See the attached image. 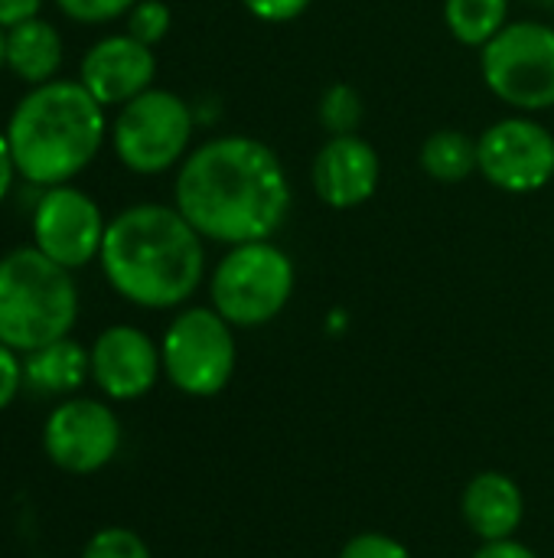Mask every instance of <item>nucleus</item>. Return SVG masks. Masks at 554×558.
<instances>
[{
    "mask_svg": "<svg viewBox=\"0 0 554 558\" xmlns=\"http://www.w3.org/2000/svg\"><path fill=\"white\" fill-rule=\"evenodd\" d=\"M291 196L281 157L248 134H222L186 154L173 186L186 222L222 245L271 239L291 213Z\"/></svg>",
    "mask_w": 554,
    "mask_h": 558,
    "instance_id": "obj_1",
    "label": "nucleus"
},
{
    "mask_svg": "<svg viewBox=\"0 0 554 558\" xmlns=\"http://www.w3.org/2000/svg\"><path fill=\"white\" fill-rule=\"evenodd\" d=\"M202 235L176 206L137 203L121 209L101 242V271L131 304L170 311L186 304L206 275Z\"/></svg>",
    "mask_w": 554,
    "mask_h": 558,
    "instance_id": "obj_2",
    "label": "nucleus"
},
{
    "mask_svg": "<svg viewBox=\"0 0 554 558\" xmlns=\"http://www.w3.org/2000/svg\"><path fill=\"white\" fill-rule=\"evenodd\" d=\"M3 134L29 186H62L98 157L108 137L104 105L82 82L52 78L16 101Z\"/></svg>",
    "mask_w": 554,
    "mask_h": 558,
    "instance_id": "obj_3",
    "label": "nucleus"
},
{
    "mask_svg": "<svg viewBox=\"0 0 554 558\" xmlns=\"http://www.w3.org/2000/svg\"><path fill=\"white\" fill-rule=\"evenodd\" d=\"M78 317L72 271L46 258L36 245L0 258V343L33 353L69 337Z\"/></svg>",
    "mask_w": 554,
    "mask_h": 558,
    "instance_id": "obj_4",
    "label": "nucleus"
},
{
    "mask_svg": "<svg viewBox=\"0 0 554 558\" xmlns=\"http://www.w3.org/2000/svg\"><path fill=\"white\" fill-rule=\"evenodd\" d=\"M294 262L271 239L232 245L212 271V307L232 327L271 324L294 294Z\"/></svg>",
    "mask_w": 554,
    "mask_h": 558,
    "instance_id": "obj_5",
    "label": "nucleus"
},
{
    "mask_svg": "<svg viewBox=\"0 0 554 558\" xmlns=\"http://www.w3.org/2000/svg\"><path fill=\"white\" fill-rule=\"evenodd\" d=\"M487 88L509 108L532 114L554 108V26L506 23L480 52Z\"/></svg>",
    "mask_w": 554,
    "mask_h": 558,
    "instance_id": "obj_6",
    "label": "nucleus"
},
{
    "mask_svg": "<svg viewBox=\"0 0 554 558\" xmlns=\"http://www.w3.org/2000/svg\"><path fill=\"white\" fill-rule=\"evenodd\" d=\"M193 128V108L176 92L147 88L121 105L111 124V147L127 170L153 177L186 160Z\"/></svg>",
    "mask_w": 554,
    "mask_h": 558,
    "instance_id": "obj_7",
    "label": "nucleus"
},
{
    "mask_svg": "<svg viewBox=\"0 0 554 558\" xmlns=\"http://www.w3.org/2000/svg\"><path fill=\"white\" fill-rule=\"evenodd\" d=\"M160 360L167 379L196 399L219 396L238 363L235 327L216 307H186L163 333Z\"/></svg>",
    "mask_w": 554,
    "mask_h": 558,
    "instance_id": "obj_8",
    "label": "nucleus"
},
{
    "mask_svg": "<svg viewBox=\"0 0 554 558\" xmlns=\"http://www.w3.org/2000/svg\"><path fill=\"white\" fill-rule=\"evenodd\" d=\"M480 173L503 193H535L554 180V134L529 114L490 124L477 137Z\"/></svg>",
    "mask_w": 554,
    "mask_h": 558,
    "instance_id": "obj_9",
    "label": "nucleus"
},
{
    "mask_svg": "<svg viewBox=\"0 0 554 558\" xmlns=\"http://www.w3.org/2000/svg\"><path fill=\"white\" fill-rule=\"evenodd\" d=\"M101 206L78 186H49L33 206V245L56 265L75 271L101 255L104 242Z\"/></svg>",
    "mask_w": 554,
    "mask_h": 558,
    "instance_id": "obj_10",
    "label": "nucleus"
},
{
    "mask_svg": "<svg viewBox=\"0 0 554 558\" xmlns=\"http://www.w3.org/2000/svg\"><path fill=\"white\" fill-rule=\"evenodd\" d=\"M49 461L69 474H95L108 468L121 448V422L111 405L98 399L59 402L42 428Z\"/></svg>",
    "mask_w": 554,
    "mask_h": 558,
    "instance_id": "obj_11",
    "label": "nucleus"
},
{
    "mask_svg": "<svg viewBox=\"0 0 554 558\" xmlns=\"http://www.w3.org/2000/svg\"><path fill=\"white\" fill-rule=\"evenodd\" d=\"M91 353V379L114 402L147 396L163 369L160 347L131 324H114L98 333Z\"/></svg>",
    "mask_w": 554,
    "mask_h": 558,
    "instance_id": "obj_12",
    "label": "nucleus"
},
{
    "mask_svg": "<svg viewBox=\"0 0 554 558\" xmlns=\"http://www.w3.org/2000/svg\"><path fill=\"white\" fill-rule=\"evenodd\" d=\"M157 56L153 46H144L131 33H114L98 39L78 65V82L108 108L127 105L131 98L153 88Z\"/></svg>",
    "mask_w": 554,
    "mask_h": 558,
    "instance_id": "obj_13",
    "label": "nucleus"
},
{
    "mask_svg": "<svg viewBox=\"0 0 554 558\" xmlns=\"http://www.w3.org/2000/svg\"><path fill=\"white\" fill-rule=\"evenodd\" d=\"M310 180L317 196L330 209H356L376 196L382 180V160L376 147L359 134L330 137L313 157Z\"/></svg>",
    "mask_w": 554,
    "mask_h": 558,
    "instance_id": "obj_14",
    "label": "nucleus"
},
{
    "mask_svg": "<svg viewBox=\"0 0 554 558\" xmlns=\"http://www.w3.org/2000/svg\"><path fill=\"white\" fill-rule=\"evenodd\" d=\"M460 513L473 536H480L483 543L513 539L526 520V497L509 474L487 471L464 487Z\"/></svg>",
    "mask_w": 554,
    "mask_h": 558,
    "instance_id": "obj_15",
    "label": "nucleus"
},
{
    "mask_svg": "<svg viewBox=\"0 0 554 558\" xmlns=\"http://www.w3.org/2000/svg\"><path fill=\"white\" fill-rule=\"evenodd\" d=\"M91 376V353L72 340H52L23 356V386L36 396H69Z\"/></svg>",
    "mask_w": 554,
    "mask_h": 558,
    "instance_id": "obj_16",
    "label": "nucleus"
},
{
    "mask_svg": "<svg viewBox=\"0 0 554 558\" xmlns=\"http://www.w3.org/2000/svg\"><path fill=\"white\" fill-rule=\"evenodd\" d=\"M62 52L59 29L42 16H29L7 29V69L26 85L52 82L62 65Z\"/></svg>",
    "mask_w": 554,
    "mask_h": 558,
    "instance_id": "obj_17",
    "label": "nucleus"
},
{
    "mask_svg": "<svg viewBox=\"0 0 554 558\" xmlns=\"http://www.w3.org/2000/svg\"><path fill=\"white\" fill-rule=\"evenodd\" d=\"M421 170L438 183H464L473 170H480L477 141L460 128H441L421 144Z\"/></svg>",
    "mask_w": 554,
    "mask_h": 558,
    "instance_id": "obj_18",
    "label": "nucleus"
},
{
    "mask_svg": "<svg viewBox=\"0 0 554 558\" xmlns=\"http://www.w3.org/2000/svg\"><path fill=\"white\" fill-rule=\"evenodd\" d=\"M444 20L457 43L483 49L509 23V0H444Z\"/></svg>",
    "mask_w": 554,
    "mask_h": 558,
    "instance_id": "obj_19",
    "label": "nucleus"
},
{
    "mask_svg": "<svg viewBox=\"0 0 554 558\" xmlns=\"http://www.w3.org/2000/svg\"><path fill=\"white\" fill-rule=\"evenodd\" d=\"M317 118L323 124V131L330 137H343V134H359L362 121H366V101L359 95V88L336 82L323 92L320 105H317Z\"/></svg>",
    "mask_w": 554,
    "mask_h": 558,
    "instance_id": "obj_20",
    "label": "nucleus"
},
{
    "mask_svg": "<svg viewBox=\"0 0 554 558\" xmlns=\"http://www.w3.org/2000/svg\"><path fill=\"white\" fill-rule=\"evenodd\" d=\"M173 26V13L163 0H137L127 13V33L144 46H157Z\"/></svg>",
    "mask_w": 554,
    "mask_h": 558,
    "instance_id": "obj_21",
    "label": "nucleus"
},
{
    "mask_svg": "<svg viewBox=\"0 0 554 558\" xmlns=\"http://www.w3.org/2000/svg\"><path fill=\"white\" fill-rule=\"evenodd\" d=\"M82 558H150V549L134 530L108 526L85 543Z\"/></svg>",
    "mask_w": 554,
    "mask_h": 558,
    "instance_id": "obj_22",
    "label": "nucleus"
},
{
    "mask_svg": "<svg viewBox=\"0 0 554 558\" xmlns=\"http://www.w3.org/2000/svg\"><path fill=\"white\" fill-rule=\"evenodd\" d=\"M137 0H56V7L75 23H111L127 16Z\"/></svg>",
    "mask_w": 554,
    "mask_h": 558,
    "instance_id": "obj_23",
    "label": "nucleus"
},
{
    "mask_svg": "<svg viewBox=\"0 0 554 558\" xmlns=\"http://www.w3.org/2000/svg\"><path fill=\"white\" fill-rule=\"evenodd\" d=\"M340 558H411V553L395 539V536H385V533H359L353 536Z\"/></svg>",
    "mask_w": 554,
    "mask_h": 558,
    "instance_id": "obj_24",
    "label": "nucleus"
},
{
    "mask_svg": "<svg viewBox=\"0 0 554 558\" xmlns=\"http://www.w3.org/2000/svg\"><path fill=\"white\" fill-rule=\"evenodd\" d=\"M242 3L251 16L264 23H291L300 13H307L313 0H242Z\"/></svg>",
    "mask_w": 554,
    "mask_h": 558,
    "instance_id": "obj_25",
    "label": "nucleus"
},
{
    "mask_svg": "<svg viewBox=\"0 0 554 558\" xmlns=\"http://www.w3.org/2000/svg\"><path fill=\"white\" fill-rule=\"evenodd\" d=\"M20 389H23V360L16 356V350L0 343V412L16 399Z\"/></svg>",
    "mask_w": 554,
    "mask_h": 558,
    "instance_id": "obj_26",
    "label": "nucleus"
},
{
    "mask_svg": "<svg viewBox=\"0 0 554 558\" xmlns=\"http://www.w3.org/2000/svg\"><path fill=\"white\" fill-rule=\"evenodd\" d=\"M39 7L42 0H0V26L10 29L29 16H39Z\"/></svg>",
    "mask_w": 554,
    "mask_h": 558,
    "instance_id": "obj_27",
    "label": "nucleus"
},
{
    "mask_svg": "<svg viewBox=\"0 0 554 558\" xmlns=\"http://www.w3.org/2000/svg\"><path fill=\"white\" fill-rule=\"evenodd\" d=\"M473 558H539L529 546L516 543V539H496V543H483Z\"/></svg>",
    "mask_w": 554,
    "mask_h": 558,
    "instance_id": "obj_28",
    "label": "nucleus"
},
{
    "mask_svg": "<svg viewBox=\"0 0 554 558\" xmlns=\"http://www.w3.org/2000/svg\"><path fill=\"white\" fill-rule=\"evenodd\" d=\"M13 177H16V163H13V154H10V141L0 131V203L7 199V193L13 186Z\"/></svg>",
    "mask_w": 554,
    "mask_h": 558,
    "instance_id": "obj_29",
    "label": "nucleus"
},
{
    "mask_svg": "<svg viewBox=\"0 0 554 558\" xmlns=\"http://www.w3.org/2000/svg\"><path fill=\"white\" fill-rule=\"evenodd\" d=\"M7 65V29L0 26V69Z\"/></svg>",
    "mask_w": 554,
    "mask_h": 558,
    "instance_id": "obj_30",
    "label": "nucleus"
},
{
    "mask_svg": "<svg viewBox=\"0 0 554 558\" xmlns=\"http://www.w3.org/2000/svg\"><path fill=\"white\" fill-rule=\"evenodd\" d=\"M532 3H542V7H554V0H532Z\"/></svg>",
    "mask_w": 554,
    "mask_h": 558,
    "instance_id": "obj_31",
    "label": "nucleus"
}]
</instances>
